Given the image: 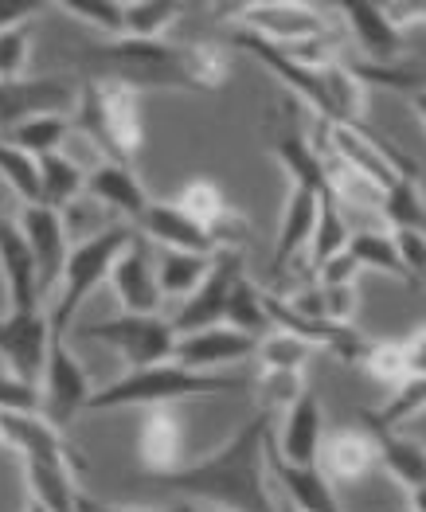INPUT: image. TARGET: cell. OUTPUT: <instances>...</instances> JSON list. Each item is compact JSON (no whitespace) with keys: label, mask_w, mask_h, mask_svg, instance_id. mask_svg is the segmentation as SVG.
Wrapping results in <instances>:
<instances>
[{"label":"cell","mask_w":426,"mask_h":512,"mask_svg":"<svg viewBox=\"0 0 426 512\" xmlns=\"http://www.w3.org/2000/svg\"><path fill=\"white\" fill-rule=\"evenodd\" d=\"M67 133H71V118H63V114H43V118H32V122L16 126L12 133H4L0 141L16 145V149H24V153H32V157L40 161L47 153H59V145H63Z\"/></svg>","instance_id":"35"},{"label":"cell","mask_w":426,"mask_h":512,"mask_svg":"<svg viewBox=\"0 0 426 512\" xmlns=\"http://www.w3.org/2000/svg\"><path fill=\"white\" fill-rule=\"evenodd\" d=\"M286 512H298V509H286Z\"/></svg>","instance_id":"56"},{"label":"cell","mask_w":426,"mask_h":512,"mask_svg":"<svg viewBox=\"0 0 426 512\" xmlns=\"http://www.w3.org/2000/svg\"><path fill=\"white\" fill-rule=\"evenodd\" d=\"M348 255L356 258L360 270H380V274H391L399 282H407L403 274V262L395 255V243H391V231H356L348 235Z\"/></svg>","instance_id":"36"},{"label":"cell","mask_w":426,"mask_h":512,"mask_svg":"<svg viewBox=\"0 0 426 512\" xmlns=\"http://www.w3.org/2000/svg\"><path fill=\"white\" fill-rule=\"evenodd\" d=\"M321 75H325V94H329V126L364 129L368 83L356 75V67H344L341 59H337V63H329Z\"/></svg>","instance_id":"27"},{"label":"cell","mask_w":426,"mask_h":512,"mask_svg":"<svg viewBox=\"0 0 426 512\" xmlns=\"http://www.w3.org/2000/svg\"><path fill=\"white\" fill-rule=\"evenodd\" d=\"M251 387L258 391V411H266V415L286 411L309 391L301 372H262V368H258V376H251Z\"/></svg>","instance_id":"41"},{"label":"cell","mask_w":426,"mask_h":512,"mask_svg":"<svg viewBox=\"0 0 426 512\" xmlns=\"http://www.w3.org/2000/svg\"><path fill=\"white\" fill-rule=\"evenodd\" d=\"M341 16L344 24L352 28V36H356V47L380 71H395V63L407 51V36L391 24L384 4H376V0H348V4H341Z\"/></svg>","instance_id":"16"},{"label":"cell","mask_w":426,"mask_h":512,"mask_svg":"<svg viewBox=\"0 0 426 512\" xmlns=\"http://www.w3.org/2000/svg\"><path fill=\"white\" fill-rule=\"evenodd\" d=\"M239 20V32H251L258 40L274 47H294V43L317 40L329 32L325 16L309 4H278V0H258V4H239L231 8Z\"/></svg>","instance_id":"11"},{"label":"cell","mask_w":426,"mask_h":512,"mask_svg":"<svg viewBox=\"0 0 426 512\" xmlns=\"http://www.w3.org/2000/svg\"><path fill=\"white\" fill-rule=\"evenodd\" d=\"M184 4L176 0H133L126 4V36L129 40H161V32L176 24Z\"/></svg>","instance_id":"39"},{"label":"cell","mask_w":426,"mask_h":512,"mask_svg":"<svg viewBox=\"0 0 426 512\" xmlns=\"http://www.w3.org/2000/svg\"><path fill=\"white\" fill-rule=\"evenodd\" d=\"M94 395L90 376L79 364V356L67 348V337L51 333V348H47V364H43L40 380V415L51 427H67L79 411H86V399Z\"/></svg>","instance_id":"7"},{"label":"cell","mask_w":426,"mask_h":512,"mask_svg":"<svg viewBox=\"0 0 426 512\" xmlns=\"http://www.w3.org/2000/svg\"><path fill=\"white\" fill-rule=\"evenodd\" d=\"M180 512H223V509H212V505H200V501H184V505H176Z\"/></svg>","instance_id":"52"},{"label":"cell","mask_w":426,"mask_h":512,"mask_svg":"<svg viewBox=\"0 0 426 512\" xmlns=\"http://www.w3.org/2000/svg\"><path fill=\"white\" fill-rule=\"evenodd\" d=\"M274 157H278V165L286 169V176H290L294 184L309 188V192H317V196H325V192H329L325 157H321V153H317V145H309L294 126H286V129H278V133H274Z\"/></svg>","instance_id":"26"},{"label":"cell","mask_w":426,"mask_h":512,"mask_svg":"<svg viewBox=\"0 0 426 512\" xmlns=\"http://www.w3.org/2000/svg\"><path fill=\"white\" fill-rule=\"evenodd\" d=\"M83 512H180V509H126V505H102V501H90L83 493Z\"/></svg>","instance_id":"50"},{"label":"cell","mask_w":426,"mask_h":512,"mask_svg":"<svg viewBox=\"0 0 426 512\" xmlns=\"http://www.w3.org/2000/svg\"><path fill=\"white\" fill-rule=\"evenodd\" d=\"M20 231L32 247V258H36V274H40V298L43 305L55 298L59 290V278H63V266H67V255H71V235H67V219L55 208H24L20 212Z\"/></svg>","instance_id":"13"},{"label":"cell","mask_w":426,"mask_h":512,"mask_svg":"<svg viewBox=\"0 0 426 512\" xmlns=\"http://www.w3.org/2000/svg\"><path fill=\"white\" fill-rule=\"evenodd\" d=\"M28 63H32V28L24 24V28L0 32V79L4 83L8 79H24Z\"/></svg>","instance_id":"44"},{"label":"cell","mask_w":426,"mask_h":512,"mask_svg":"<svg viewBox=\"0 0 426 512\" xmlns=\"http://www.w3.org/2000/svg\"><path fill=\"white\" fill-rule=\"evenodd\" d=\"M40 188H43V208H71L86 188V169L79 161H71L63 149L40 157Z\"/></svg>","instance_id":"30"},{"label":"cell","mask_w":426,"mask_h":512,"mask_svg":"<svg viewBox=\"0 0 426 512\" xmlns=\"http://www.w3.org/2000/svg\"><path fill=\"white\" fill-rule=\"evenodd\" d=\"M395 255L403 262L407 282L411 278H426V231H391Z\"/></svg>","instance_id":"45"},{"label":"cell","mask_w":426,"mask_h":512,"mask_svg":"<svg viewBox=\"0 0 426 512\" xmlns=\"http://www.w3.org/2000/svg\"><path fill=\"white\" fill-rule=\"evenodd\" d=\"M251 387V376H223V372H192L180 364H153L126 372L122 380L106 384L86 399V411H118V407H172L184 399H208L223 391Z\"/></svg>","instance_id":"3"},{"label":"cell","mask_w":426,"mask_h":512,"mask_svg":"<svg viewBox=\"0 0 426 512\" xmlns=\"http://www.w3.org/2000/svg\"><path fill=\"white\" fill-rule=\"evenodd\" d=\"M0 215H4V200H0Z\"/></svg>","instance_id":"55"},{"label":"cell","mask_w":426,"mask_h":512,"mask_svg":"<svg viewBox=\"0 0 426 512\" xmlns=\"http://www.w3.org/2000/svg\"><path fill=\"white\" fill-rule=\"evenodd\" d=\"M411 106H415V114L423 118L426 126V86H411Z\"/></svg>","instance_id":"51"},{"label":"cell","mask_w":426,"mask_h":512,"mask_svg":"<svg viewBox=\"0 0 426 512\" xmlns=\"http://www.w3.org/2000/svg\"><path fill=\"white\" fill-rule=\"evenodd\" d=\"M141 239H149L153 247H169V251H188V255H215V243L208 239V231L200 223H192L188 215L180 212L176 204H161V200H149L145 215L137 219L133 227Z\"/></svg>","instance_id":"20"},{"label":"cell","mask_w":426,"mask_h":512,"mask_svg":"<svg viewBox=\"0 0 426 512\" xmlns=\"http://www.w3.org/2000/svg\"><path fill=\"white\" fill-rule=\"evenodd\" d=\"M71 126L83 129L98 145L102 161L114 165H133V157L145 145V122L137 110V94L118 83H79V102L71 110Z\"/></svg>","instance_id":"4"},{"label":"cell","mask_w":426,"mask_h":512,"mask_svg":"<svg viewBox=\"0 0 426 512\" xmlns=\"http://www.w3.org/2000/svg\"><path fill=\"white\" fill-rule=\"evenodd\" d=\"M83 71L94 83H118L126 90H192L215 94L227 86V55L215 43L169 40H98L83 47Z\"/></svg>","instance_id":"1"},{"label":"cell","mask_w":426,"mask_h":512,"mask_svg":"<svg viewBox=\"0 0 426 512\" xmlns=\"http://www.w3.org/2000/svg\"><path fill=\"white\" fill-rule=\"evenodd\" d=\"M223 325L235 329V333H243V337H251V341H262L266 333H274V321H270L266 301H262V286H255L247 274H243V282L235 286V294L227 301Z\"/></svg>","instance_id":"31"},{"label":"cell","mask_w":426,"mask_h":512,"mask_svg":"<svg viewBox=\"0 0 426 512\" xmlns=\"http://www.w3.org/2000/svg\"><path fill=\"white\" fill-rule=\"evenodd\" d=\"M40 8L43 4H36V0H0V32H8V28H24Z\"/></svg>","instance_id":"49"},{"label":"cell","mask_w":426,"mask_h":512,"mask_svg":"<svg viewBox=\"0 0 426 512\" xmlns=\"http://www.w3.org/2000/svg\"><path fill=\"white\" fill-rule=\"evenodd\" d=\"M0 411H20V415H40V387H28L12 380L0 368Z\"/></svg>","instance_id":"46"},{"label":"cell","mask_w":426,"mask_h":512,"mask_svg":"<svg viewBox=\"0 0 426 512\" xmlns=\"http://www.w3.org/2000/svg\"><path fill=\"white\" fill-rule=\"evenodd\" d=\"M239 282H243V251H215L212 266H208V274H204V282L184 298L180 313L172 317L176 337L196 333V329L223 325L227 301H231V294H235Z\"/></svg>","instance_id":"10"},{"label":"cell","mask_w":426,"mask_h":512,"mask_svg":"<svg viewBox=\"0 0 426 512\" xmlns=\"http://www.w3.org/2000/svg\"><path fill=\"white\" fill-rule=\"evenodd\" d=\"M321 427H325L321 399L313 391H305L298 403H290L282 411V427L270 430V442H274L282 462H290V466H317L321 442H325V430Z\"/></svg>","instance_id":"17"},{"label":"cell","mask_w":426,"mask_h":512,"mask_svg":"<svg viewBox=\"0 0 426 512\" xmlns=\"http://www.w3.org/2000/svg\"><path fill=\"white\" fill-rule=\"evenodd\" d=\"M356 274H360V266L344 247L341 255H333L329 262L317 266V286H356Z\"/></svg>","instance_id":"47"},{"label":"cell","mask_w":426,"mask_h":512,"mask_svg":"<svg viewBox=\"0 0 426 512\" xmlns=\"http://www.w3.org/2000/svg\"><path fill=\"white\" fill-rule=\"evenodd\" d=\"M329 196V192H325ZM317 204L321 196L301 188V184H290V196L282 204V227H278V243H274V258H270V270L274 278L286 274V262L298 255L301 247H309V235L317 227Z\"/></svg>","instance_id":"24"},{"label":"cell","mask_w":426,"mask_h":512,"mask_svg":"<svg viewBox=\"0 0 426 512\" xmlns=\"http://www.w3.org/2000/svg\"><path fill=\"white\" fill-rule=\"evenodd\" d=\"M364 423H368V434L376 442V454L384 462L395 481H403L411 493L426 485V446L411 434H399L395 427H384L372 411H364Z\"/></svg>","instance_id":"23"},{"label":"cell","mask_w":426,"mask_h":512,"mask_svg":"<svg viewBox=\"0 0 426 512\" xmlns=\"http://www.w3.org/2000/svg\"><path fill=\"white\" fill-rule=\"evenodd\" d=\"M83 196H90L94 204H102L110 212L126 215L129 227H137V219L149 208V192L137 180L133 165H114V161H98L94 169H86Z\"/></svg>","instance_id":"19"},{"label":"cell","mask_w":426,"mask_h":512,"mask_svg":"<svg viewBox=\"0 0 426 512\" xmlns=\"http://www.w3.org/2000/svg\"><path fill=\"white\" fill-rule=\"evenodd\" d=\"M266 473L286 489L290 509L298 512H341V501L329 485V477L317 466H290L278 458L274 442H266Z\"/></svg>","instance_id":"22"},{"label":"cell","mask_w":426,"mask_h":512,"mask_svg":"<svg viewBox=\"0 0 426 512\" xmlns=\"http://www.w3.org/2000/svg\"><path fill=\"white\" fill-rule=\"evenodd\" d=\"M79 102V83L67 75H40V79H0V133L43 118V114H71Z\"/></svg>","instance_id":"8"},{"label":"cell","mask_w":426,"mask_h":512,"mask_svg":"<svg viewBox=\"0 0 426 512\" xmlns=\"http://www.w3.org/2000/svg\"><path fill=\"white\" fill-rule=\"evenodd\" d=\"M110 286L122 301V313H137V317H149V313H161V290H157V270H153V247L149 239H141L133 231L122 255L110 270Z\"/></svg>","instance_id":"14"},{"label":"cell","mask_w":426,"mask_h":512,"mask_svg":"<svg viewBox=\"0 0 426 512\" xmlns=\"http://www.w3.org/2000/svg\"><path fill=\"white\" fill-rule=\"evenodd\" d=\"M184 427L172 415V407H149L141 434H137V454H141V470L149 477H169L188 458H184Z\"/></svg>","instance_id":"21"},{"label":"cell","mask_w":426,"mask_h":512,"mask_svg":"<svg viewBox=\"0 0 426 512\" xmlns=\"http://www.w3.org/2000/svg\"><path fill=\"white\" fill-rule=\"evenodd\" d=\"M0 180L24 200V208H36L43 204V188H40V161L8 141H0Z\"/></svg>","instance_id":"33"},{"label":"cell","mask_w":426,"mask_h":512,"mask_svg":"<svg viewBox=\"0 0 426 512\" xmlns=\"http://www.w3.org/2000/svg\"><path fill=\"white\" fill-rule=\"evenodd\" d=\"M67 16H75L79 24L94 28L102 40H118L126 36V4L118 0H67L59 4Z\"/></svg>","instance_id":"40"},{"label":"cell","mask_w":426,"mask_h":512,"mask_svg":"<svg viewBox=\"0 0 426 512\" xmlns=\"http://www.w3.org/2000/svg\"><path fill=\"white\" fill-rule=\"evenodd\" d=\"M47 348H51L47 309H28V313L8 309L0 317V360H4V372L12 380H20V384L28 387H40Z\"/></svg>","instance_id":"9"},{"label":"cell","mask_w":426,"mask_h":512,"mask_svg":"<svg viewBox=\"0 0 426 512\" xmlns=\"http://www.w3.org/2000/svg\"><path fill=\"white\" fill-rule=\"evenodd\" d=\"M411 501H415V512H426V485H423V489H415V493H411Z\"/></svg>","instance_id":"53"},{"label":"cell","mask_w":426,"mask_h":512,"mask_svg":"<svg viewBox=\"0 0 426 512\" xmlns=\"http://www.w3.org/2000/svg\"><path fill=\"white\" fill-rule=\"evenodd\" d=\"M20 466L28 481V501L43 505L47 512H83V489L75 481V470L55 462H32V458H20Z\"/></svg>","instance_id":"25"},{"label":"cell","mask_w":426,"mask_h":512,"mask_svg":"<svg viewBox=\"0 0 426 512\" xmlns=\"http://www.w3.org/2000/svg\"><path fill=\"white\" fill-rule=\"evenodd\" d=\"M129 239H133V227L114 223V227H102L98 235H86L83 243L71 247L63 278H59V290H55V298L47 301V321H51L55 337H67V329H71L75 313L83 309V301L102 282H110V270H114V262H118Z\"/></svg>","instance_id":"5"},{"label":"cell","mask_w":426,"mask_h":512,"mask_svg":"<svg viewBox=\"0 0 426 512\" xmlns=\"http://www.w3.org/2000/svg\"><path fill=\"white\" fill-rule=\"evenodd\" d=\"M384 223L391 231H426V200L419 192V176H403L384 192Z\"/></svg>","instance_id":"32"},{"label":"cell","mask_w":426,"mask_h":512,"mask_svg":"<svg viewBox=\"0 0 426 512\" xmlns=\"http://www.w3.org/2000/svg\"><path fill=\"white\" fill-rule=\"evenodd\" d=\"M149 247H153V243H149ZM212 258L188 255V251H169V247H153V270H157V290H161V298H169V301L188 298V294L204 282Z\"/></svg>","instance_id":"29"},{"label":"cell","mask_w":426,"mask_h":512,"mask_svg":"<svg viewBox=\"0 0 426 512\" xmlns=\"http://www.w3.org/2000/svg\"><path fill=\"white\" fill-rule=\"evenodd\" d=\"M255 344L251 337L227 329V325H212V329H196V333H184L176 341V356L172 364L180 368H192V372H215L223 364H239L247 356H255Z\"/></svg>","instance_id":"18"},{"label":"cell","mask_w":426,"mask_h":512,"mask_svg":"<svg viewBox=\"0 0 426 512\" xmlns=\"http://www.w3.org/2000/svg\"><path fill=\"white\" fill-rule=\"evenodd\" d=\"M344 247H348V223H344L341 208L333 204V196H321V204H317V227L309 235V262L321 266V262H329L333 255H341Z\"/></svg>","instance_id":"37"},{"label":"cell","mask_w":426,"mask_h":512,"mask_svg":"<svg viewBox=\"0 0 426 512\" xmlns=\"http://www.w3.org/2000/svg\"><path fill=\"white\" fill-rule=\"evenodd\" d=\"M321 462H325V470L333 473L337 481H364L372 466L380 462V454H376V442H372V434H364V430H341V434H333L329 442H321Z\"/></svg>","instance_id":"28"},{"label":"cell","mask_w":426,"mask_h":512,"mask_svg":"<svg viewBox=\"0 0 426 512\" xmlns=\"http://www.w3.org/2000/svg\"><path fill=\"white\" fill-rule=\"evenodd\" d=\"M255 356L262 372H301V364L313 356V344L294 337V333L274 329L255 344Z\"/></svg>","instance_id":"38"},{"label":"cell","mask_w":426,"mask_h":512,"mask_svg":"<svg viewBox=\"0 0 426 512\" xmlns=\"http://www.w3.org/2000/svg\"><path fill=\"white\" fill-rule=\"evenodd\" d=\"M24 512H47V509H43V505H36V501H28V509H24Z\"/></svg>","instance_id":"54"},{"label":"cell","mask_w":426,"mask_h":512,"mask_svg":"<svg viewBox=\"0 0 426 512\" xmlns=\"http://www.w3.org/2000/svg\"><path fill=\"white\" fill-rule=\"evenodd\" d=\"M403 360H407V380H426V325L403 341Z\"/></svg>","instance_id":"48"},{"label":"cell","mask_w":426,"mask_h":512,"mask_svg":"<svg viewBox=\"0 0 426 512\" xmlns=\"http://www.w3.org/2000/svg\"><path fill=\"white\" fill-rule=\"evenodd\" d=\"M86 337L110 344V348L129 364V372L153 368V364H172L176 341H180L176 329H172V321H165L161 313H149V317L118 313V317H110V321L86 325Z\"/></svg>","instance_id":"6"},{"label":"cell","mask_w":426,"mask_h":512,"mask_svg":"<svg viewBox=\"0 0 426 512\" xmlns=\"http://www.w3.org/2000/svg\"><path fill=\"white\" fill-rule=\"evenodd\" d=\"M419 411H426V380H407L403 387H395L391 391V399H387V407L376 415L384 427H403V423H411Z\"/></svg>","instance_id":"43"},{"label":"cell","mask_w":426,"mask_h":512,"mask_svg":"<svg viewBox=\"0 0 426 512\" xmlns=\"http://www.w3.org/2000/svg\"><path fill=\"white\" fill-rule=\"evenodd\" d=\"M376 384L384 387H403L407 384V360H403V341H380L368 348L364 364H360Z\"/></svg>","instance_id":"42"},{"label":"cell","mask_w":426,"mask_h":512,"mask_svg":"<svg viewBox=\"0 0 426 512\" xmlns=\"http://www.w3.org/2000/svg\"><path fill=\"white\" fill-rule=\"evenodd\" d=\"M180 212L188 215L192 223H200L204 231H212L215 223L227 215V196H223V188L215 184V180H208V176H200V180H188L184 188H180V196L172 200ZM212 239V235H208Z\"/></svg>","instance_id":"34"},{"label":"cell","mask_w":426,"mask_h":512,"mask_svg":"<svg viewBox=\"0 0 426 512\" xmlns=\"http://www.w3.org/2000/svg\"><path fill=\"white\" fill-rule=\"evenodd\" d=\"M270 415L255 411L219 450L200 462H184L169 477H157L188 501L212 505L223 512H278L270 485H266V442H270Z\"/></svg>","instance_id":"2"},{"label":"cell","mask_w":426,"mask_h":512,"mask_svg":"<svg viewBox=\"0 0 426 512\" xmlns=\"http://www.w3.org/2000/svg\"><path fill=\"white\" fill-rule=\"evenodd\" d=\"M0 282L8 294V309H16V313L47 309L40 298V274H36L32 247L20 231V223L8 215H0Z\"/></svg>","instance_id":"15"},{"label":"cell","mask_w":426,"mask_h":512,"mask_svg":"<svg viewBox=\"0 0 426 512\" xmlns=\"http://www.w3.org/2000/svg\"><path fill=\"white\" fill-rule=\"evenodd\" d=\"M0 446H8L16 458L32 462H55L67 470L83 473L86 458L63 438V430L51 427L43 415H20V411H0Z\"/></svg>","instance_id":"12"}]
</instances>
